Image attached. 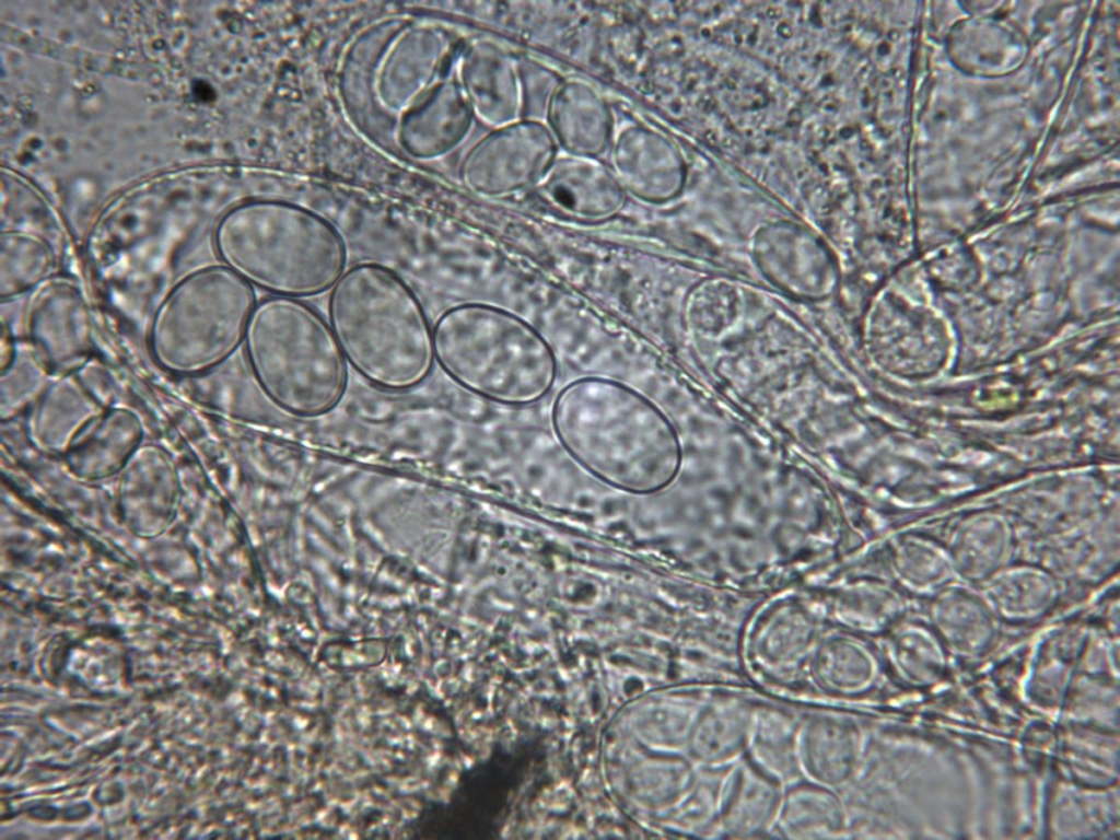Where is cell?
Returning <instances> with one entry per match:
<instances>
[{
  "label": "cell",
  "mask_w": 1120,
  "mask_h": 840,
  "mask_svg": "<svg viewBox=\"0 0 1120 840\" xmlns=\"http://www.w3.org/2000/svg\"><path fill=\"white\" fill-rule=\"evenodd\" d=\"M551 423L564 451L617 490L651 493L673 476L676 448L668 424L621 382L588 376L567 384L555 398Z\"/></svg>",
  "instance_id": "6da1fadb"
},
{
  "label": "cell",
  "mask_w": 1120,
  "mask_h": 840,
  "mask_svg": "<svg viewBox=\"0 0 1120 840\" xmlns=\"http://www.w3.org/2000/svg\"><path fill=\"white\" fill-rule=\"evenodd\" d=\"M329 327L346 362L373 386L406 392L434 364L433 328L409 283L378 262L342 272L328 298Z\"/></svg>",
  "instance_id": "7a4b0ae2"
},
{
  "label": "cell",
  "mask_w": 1120,
  "mask_h": 840,
  "mask_svg": "<svg viewBox=\"0 0 1120 840\" xmlns=\"http://www.w3.org/2000/svg\"><path fill=\"white\" fill-rule=\"evenodd\" d=\"M215 247L223 265L276 296L310 298L331 289L347 261L337 229L312 210L281 200H256L221 220Z\"/></svg>",
  "instance_id": "3957f363"
},
{
  "label": "cell",
  "mask_w": 1120,
  "mask_h": 840,
  "mask_svg": "<svg viewBox=\"0 0 1120 840\" xmlns=\"http://www.w3.org/2000/svg\"><path fill=\"white\" fill-rule=\"evenodd\" d=\"M434 359L466 390L505 406L539 401L552 389L559 365L547 339L502 307L463 303L433 327Z\"/></svg>",
  "instance_id": "277c9868"
},
{
  "label": "cell",
  "mask_w": 1120,
  "mask_h": 840,
  "mask_svg": "<svg viewBox=\"0 0 1120 840\" xmlns=\"http://www.w3.org/2000/svg\"><path fill=\"white\" fill-rule=\"evenodd\" d=\"M245 358L264 395L298 417H318L342 399L347 362L329 324L300 299L257 302L244 337Z\"/></svg>",
  "instance_id": "5b68a950"
},
{
  "label": "cell",
  "mask_w": 1120,
  "mask_h": 840,
  "mask_svg": "<svg viewBox=\"0 0 1120 840\" xmlns=\"http://www.w3.org/2000/svg\"><path fill=\"white\" fill-rule=\"evenodd\" d=\"M256 303L254 288L224 265L191 271L152 315L151 358L162 370L184 377L215 370L243 343Z\"/></svg>",
  "instance_id": "8992f818"
},
{
  "label": "cell",
  "mask_w": 1120,
  "mask_h": 840,
  "mask_svg": "<svg viewBox=\"0 0 1120 840\" xmlns=\"http://www.w3.org/2000/svg\"><path fill=\"white\" fill-rule=\"evenodd\" d=\"M558 148L546 124L522 118L479 139L460 164V177L483 196L521 192L539 183L557 159Z\"/></svg>",
  "instance_id": "52a82bcc"
},
{
  "label": "cell",
  "mask_w": 1120,
  "mask_h": 840,
  "mask_svg": "<svg viewBox=\"0 0 1120 840\" xmlns=\"http://www.w3.org/2000/svg\"><path fill=\"white\" fill-rule=\"evenodd\" d=\"M25 330L52 376L77 373L94 351L91 310L70 279L51 277L34 290L25 311Z\"/></svg>",
  "instance_id": "ba28073f"
},
{
  "label": "cell",
  "mask_w": 1120,
  "mask_h": 840,
  "mask_svg": "<svg viewBox=\"0 0 1120 840\" xmlns=\"http://www.w3.org/2000/svg\"><path fill=\"white\" fill-rule=\"evenodd\" d=\"M179 480L171 455L161 446H140L121 470L118 506L133 535L154 538L175 518Z\"/></svg>",
  "instance_id": "9c48e42d"
},
{
  "label": "cell",
  "mask_w": 1120,
  "mask_h": 840,
  "mask_svg": "<svg viewBox=\"0 0 1120 840\" xmlns=\"http://www.w3.org/2000/svg\"><path fill=\"white\" fill-rule=\"evenodd\" d=\"M548 209L585 222H600L622 211L627 192L612 170L597 159L564 155L555 160L534 187Z\"/></svg>",
  "instance_id": "30bf717a"
},
{
  "label": "cell",
  "mask_w": 1120,
  "mask_h": 840,
  "mask_svg": "<svg viewBox=\"0 0 1120 840\" xmlns=\"http://www.w3.org/2000/svg\"><path fill=\"white\" fill-rule=\"evenodd\" d=\"M458 83L474 117L492 129L525 116L521 68L493 43L479 40L466 49Z\"/></svg>",
  "instance_id": "8fae6325"
},
{
  "label": "cell",
  "mask_w": 1120,
  "mask_h": 840,
  "mask_svg": "<svg viewBox=\"0 0 1120 840\" xmlns=\"http://www.w3.org/2000/svg\"><path fill=\"white\" fill-rule=\"evenodd\" d=\"M447 47L446 37L430 27L396 35L378 61L375 91L380 103L390 110L415 105L439 72Z\"/></svg>",
  "instance_id": "7c38bea8"
},
{
  "label": "cell",
  "mask_w": 1120,
  "mask_h": 840,
  "mask_svg": "<svg viewBox=\"0 0 1120 840\" xmlns=\"http://www.w3.org/2000/svg\"><path fill=\"white\" fill-rule=\"evenodd\" d=\"M547 126L567 154L597 159L614 139V117L605 98L590 83L562 79L545 109Z\"/></svg>",
  "instance_id": "4fadbf2b"
},
{
  "label": "cell",
  "mask_w": 1120,
  "mask_h": 840,
  "mask_svg": "<svg viewBox=\"0 0 1120 840\" xmlns=\"http://www.w3.org/2000/svg\"><path fill=\"white\" fill-rule=\"evenodd\" d=\"M474 118L459 83L444 81L405 112L398 138L411 155L435 159L454 150L466 138Z\"/></svg>",
  "instance_id": "5bb4252c"
},
{
  "label": "cell",
  "mask_w": 1120,
  "mask_h": 840,
  "mask_svg": "<svg viewBox=\"0 0 1120 840\" xmlns=\"http://www.w3.org/2000/svg\"><path fill=\"white\" fill-rule=\"evenodd\" d=\"M139 417L125 408H106L93 418L63 453L69 469L84 480L121 472L141 446Z\"/></svg>",
  "instance_id": "9a60e30c"
},
{
  "label": "cell",
  "mask_w": 1120,
  "mask_h": 840,
  "mask_svg": "<svg viewBox=\"0 0 1120 840\" xmlns=\"http://www.w3.org/2000/svg\"><path fill=\"white\" fill-rule=\"evenodd\" d=\"M105 408L75 373L54 377L32 402L27 434L39 448L65 453L79 432Z\"/></svg>",
  "instance_id": "2e32d148"
},
{
  "label": "cell",
  "mask_w": 1120,
  "mask_h": 840,
  "mask_svg": "<svg viewBox=\"0 0 1120 840\" xmlns=\"http://www.w3.org/2000/svg\"><path fill=\"white\" fill-rule=\"evenodd\" d=\"M611 170L627 194L644 201H658L669 192L661 139L641 126H627L610 144Z\"/></svg>",
  "instance_id": "e0dca14e"
},
{
  "label": "cell",
  "mask_w": 1120,
  "mask_h": 840,
  "mask_svg": "<svg viewBox=\"0 0 1120 840\" xmlns=\"http://www.w3.org/2000/svg\"><path fill=\"white\" fill-rule=\"evenodd\" d=\"M1112 788L1060 784L1051 806V829L1059 838H1094L1118 821V795Z\"/></svg>",
  "instance_id": "ac0fdd59"
},
{
  "label": "cell",
  "mask_w": 1120,
  "mask_h": 840,
  "mask_svg": "<svg viewBox=\"0 0 1120 840\" xmlns=\"http://www.w3.org/2000/svg\"><path fill=\"white\" fill-rule=\"evenodd\" d=\"M859 752V734L852 724L835 719L808 723L800 744V758L808 774L825 783L848 779Z\"/></svg>",
  "instance_id": "d6986e66"
},
{
  "label": "cell",
  "mask_w": 1120,
  "mask_h": 840,
  "mask_svg": "<svg viewBox=\"0 0 1120 840\" xmlns=\"http://www.w3.org/2000/svg\"><path fill=\"white\" fill-rule=\"evenodd\" d=\"M1060 759L1074 783L1106 789L1118 781V736L1089 725H1071L1063 734Z\"/></svg>",
  "instance_id": "ffe728a7"
},
{
  "label": "cell",
  "mask_w": 1120,
  "mask_h": 840,
  "mask_svg": "<svg viewBox=\"0 0 1120 840\" xmlns=\"http://www.w3.org/2000/svg\"><path fill=\"white\" fill-rule=\"evenodd\" d=\"M57 260L43 240L18 232L1 238L0 299L10 301L52 277Z\"/></svg>",
  "instance_id": "44dd1931"
},
{
  "label": "cell",
  "mask_w": 1120,
  "mask_h": 840,
  "mask_svg": "<svg viewBox=\"0 0 1120 840\" xmlns=\"http://www.w3.org/2000/svg\"><path fill=\"white\" fill-rule=\"evenodd\" d=\"M777 791L761 771L744 767L730 784L721 818L727 832L752 833L766 827L774 813Z\"/></svg>",
  "instance_id": "7402d4cb"
},
{
  "label": "cell",
  "mask_w": 1120,
  "mask_h": 840,
  "mask_svg": "<svg viewBox=\"0 0 1120 840\" xmlns=\"http://www.w3.org/2000/svg\"><path fill=\"white\" fill-rule=\"evenodd\" d=\"M886 658L897 680L913 689L935 686L948 667L947 650L943 643L920 631L905 632L895 638Z\"/></svg>",
  "instance_id": "603a6c76"
},
{
  "label": "cell",
  "mask_w": 1120,
  "mask_h": 840,
  "mask_svg": "<svg viewBox=\"0 0 1120 840\" xmlns=\"http://www.w3.org/2000/svg\"><path fill=\"white\" fill-rule=\"evenodd\" d=\"M695 750L703 762H722L743 747L749 726L747 708L739 701L720 700L700 711Z\"/></svg>",
  "instance_id": "cb8c5ba5"
},
{
  "label": "cell",
  "mask_w": 1120,
  "mask_h": 840,
  "mask_svg": "<svg viewBox=\"0 0 1120 840\" xmlns=\"http://www.w3.org/2000/svg\"><path fill=\"white\" fill-rule=\"evenodd\" d=\"M842 820L837 800L813 788L792 791L781 813V828L793 838L831 836L840 830Z\"/></svg>",
  "instance_id": "d4e9b609"
},
{
  "label": "cell",
  "mask_w": 1120,
  "mask_h": 840,
  "mask_svg": "<svg viewBox=\"0 0 1120 840\" xmlns=\"http://www.w3.org/2000/svg\"><path fill=\"white\" fill-rule=\"evenodd\" d=\"M50 375L30 343L26 348L18 345L14 360L1 371L2 418L12 416L28 402L32 404L50 382Z\"/></svg>",
  "instance_id": "484cf974"
},
{
  "label": "cell",
  "mask_w": 1120,
  "mask_h": 840,
  "mask_svg": "<svg viewBox=\"0 0 1120 840\" xmlns=\"http://www.w3.org/2000/svg\"><path fill=\"white\" fill-rule=\"evenodd\" d=\"M793 725L778 713L761 715L756 722L754 754L762 769L786 777L796 770Z\"/></svg>",
  "instance_id": "4316f807"
},
{
  "label": "cell",
  "mask_w": 1120,
  "mask_h": 840,
  "mask_svg": "<svg viewBox=\"0 0 1120 840\" xmlns=\"http://www.w3.org/2000/svg\"><path fill=\"white\" fill-rule=\"evenodd\" d=\"M817 672L829 686L860 691L876 681L878 663L871 653L853 650L849 656H819Z\"/></svg>",
  "instance_id": "83f0119b"
},
{
  "label": "cell",
  "mask_w": 1120,
  "mask_h": 840,
  "mask_svg": "<svg viewBox=\"0 0 1120 840\" xmlns=\"http://www.w3.org/2000/svg\"><path fill=\"white\" fill-rule=\"evenodd\" d=\"M18 342L12 336L10 326L2 319L1 324V353L0 370H5L14 360L18 350Z\"/></svg>",
  "instance_id": "f1b7e54d"
}]
</instances>
